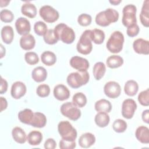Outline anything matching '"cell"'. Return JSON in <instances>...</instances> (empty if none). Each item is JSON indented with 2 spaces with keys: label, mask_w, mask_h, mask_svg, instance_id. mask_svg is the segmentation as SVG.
<instances>
[{
  "label": "cell",
  "mask_w": 149,
  "mask_h": 149,
  "mask_svg": "<svg viewBox=\"0 0 149 149\" xmlns=\"http://www.w3.org/2000/svg\"><path fill=\"white\" fill-rule=\"evenodd\" d=\"M54 30L58 40H61L63 43L70 44L73 43L75 40L76 36L74 30L65 23L57 24Z\"/></svg>",
  "instance_id": "1"
},
{
  "label": "cell",
  "mask_w": 149,
  "mask_h": 149,
  "mask_svg": "<svg viewBox=\"0 0 149 149\" xmlns=\"http://www.w3.org/2000/svg\"><path fill=\"white\" fill-rule=\"evenodd\" d=\"M119 13L112 8H107L97 14L95 19L97 24L106 27L112 23L116 22L119 19Z\"/></svg>",
  "instance_id": "2"
},
{
  "label": "cell",
  "mask_w": 149,
  "mask_h": 149,
  "mask_svg": "<svg viewBox=\"0 0 149 149\" xmlns=\"http://www.w3.org/2000/svg\"><path fill=\"white\" fill-rule=\"evenodd\" d=\"M90 79V75L87 71H78L70 73L66 79L67 83L73 88H78L86 84Z\"/></svg>",
  "instance_id": "3"
},
{
  "label": "cell",
  "mask_w": 149,
  "mask_h": 149,
  "mask_svg": "<svg viewBox=\"0 0 149 149\" xmlns=\"http://www.w3.org/2000/svg\"><path fill=\"white\" fill-rule=\"evenodd\" d=\"M124 41L123 34L119 31H115L111 34L107 42V48L110 52L119 53L122 50Z\"/></svg>",
  "instance_id": "4"
},
{
  "label": "cell",
  "mask_w": 149,
  "mask_h": 149,
  "mask_svg": "<svg viewBox=\"0 0 149 149\" xmlns=\"http://www.w3.org/2000/svg\"><path fill=\"white\" fill-rule=\"evenodd\" d=\"M58 130L62 139L68 141H75L77 133L72 124L67 121H61L58 125Z\"/></svg>",
  "instance_id": "5"
},
{
  "label": "cell",
  "mask_w": 149,
  "mask_h": 149,
  "mask_svg": "<svg viewBox=\"0 0 149 149\" xmlns=\"http://www.w3.org/2000/svg\"><path fill=\"white\" fill-rule=\"evenodd\" d=\"M91 30H85L81 35L77 44V51L83 55L89 54L93 49L92 41L90 37Z\"/></svg>",
  "instance_id": "6"
},
{
  "label": "cell",
  "mask_w": 149,
  "mask_h": 149,
  "mask_svg": "<svg viewBox=\"0 0 149 149\" xmlns=\"http://www.w3.org/2000/svg\"><path fill=\"white\" fill-rule=\"evenodd\" d=\"M136 6L133 4H128L124 6L122 10V22L124 26L128 27L137 23Z\"/></svg>",
  "instance_id": "7"
},
{
  "label": "cell",
  "mask_w": 149,
  "mask_h": 149,
  "mask_svg": "<svg viewBox=\"0 0 149 149\" xmlns=\"http://www.w3.org/2000/svg\"><path fill=\"white\" fill-rule=\"evenodd\" d=\"M60 110L63 116L72 120H77L81 116V111L73 102L63 103L61 105Z\"/></svg>",
  "instance_id": "8"
},
{
  "label": "cell",
  "mask_w": 149,
  "mask_h": 149,
  "mask_svg": "<svg viewBox=\"0 0 149 149\" xmlns=\"http://www.w3.org/2000/svg\"><path fill=\"white\" fill-rule=\"evenodd\" d=\"M39 14L41 17L47 23H54L59 17V12L50 5H44L39 10Z\"/></svg>",
  "instance_id": "9"
},
{
  "label": "cell",
  "mask_w": 149,
  "mask_h": 149,
  "mask_svg": "<svg viewBox=\"0 0 149 149\" xmlns=\"http://www.w3.org/2000/svg\"><path fill=\"white\" fill-rule=\"evenodd\" d=\"M137 109V104L135 101L131 98H127L123 101L122 105V115L123 118L132 119Z\"/></svg>",
  "instance_id": "10"
},
{
  "label": "cell",
  "mask_w": 149,
  "mask_h": 149,
  "mask_svg": "<svg viewBox=\"0 0 149 149\" xmlns=\"http://www.w3.org/2000/svg\"><path fill=\"white\" fill-rule=\"evenodd\" d=\"M105 94L110 98H118L121 93V87L119 84L114 81H109L105 83L104 87Z\"/></svg>",
  "instance_id": "11"
},
{
  "label": "cell",
  "mask_w": 149,
  "mask_h": 149,
  "mask_svg": "<svg viewBox=\"0 0 149 149\" xmlns=\"http://www.w3.org/2000/svg\"><path fill=\"white\" fill-rule=\"evenodd\" d=\"M70 65L78 71H87L90 64L87 59L79 56H74L69 61Z\"/></svg>",
  "instance_id": "12"
},
{
  "label": "cell",
  "mask_w": 149,
  "mask_h": 149,
  "mask_svg": "<svg viewBox=\"0 0 149 149\" xmlns=\"http://www.w3.org/2000/svg\"><path fill=\"white\" fill-rule=\"evenodd\" d=\"M15 27L19 34L24 36L29 34L31 30V25L29 20L23 17H20L15 22Z\"/></svg>",
  "instance_id": "13"
},
{
  "label": "cell",
  "mask_w": 149,
  "mask_h": 149,
  "mask_svg": "<svg viewBox=\"0 0 149 149\" xmlns=\"http://www.w3.org/2000/svg\"><path fill=\"white\" fill-rule=\"evenodd\" d=\"M27 91L25 84L22 81H17L13 83L11 87L10 94L12 97L16 100L20 99L23 97Z\"/></svg>",
  "instance_id": "14"
},
{
  "label": "cell",
  "mask_w": 149,
  "mask_h": 149,
  "mask_svg": "<svg viewBox=\"0 0 149 149\" xmlns=\"http://www.w3.org/2000/svg\"><path fill=\"white\" fill-rule=\"evenodd\" d=\"M134 51L139 54L148 55L149 54V42L148 40L143 38H137L133 43Z\"/></svg>",
  "instance_id": "15"
},
{
  "label": "cell",
  "mask_w": 149,
  "mask_h": 149,
  "mask_svg": "<svg viewBox=\"0 0 149 149\" xmlns=\"http://www.w3.org/2000/svg\"><path fill=\"white\" fill-rule=\"evenodd\" d=\"M54 95L59 101H65L70 97V91L68 87L63 84H60L55 86L53 91Z\"/></svg>",
  "instance_id": "16"
},
{
  "label": "cell",
  "mask_w": 149,
  "mask_h": 149,
  "mask_svg": "<svg viewBox=\"0 0 149 149\" xmlns=\"http://www.w3.org/2000/svg\"><path fill=\"white\" fill-rule=\"evenodd\" d=\"M20 47L26 51L33 49L36 45V40L34 36L30 34L22 36L19 41Z\"/></svg>",
  "instance_id": "17"
},
{
  "label": "cell",
  "mask_w": 149,
  "mask_h": 149,
  "mask_svg": "<svg viewBox=\"0 0 149 149\" xmlns=\"http://www.w3.org/2000/svg\"><path fill=\"white\" fill-rule=\"evenodd\" d=\"M95 142L94 135L91 133H85L80 136L79 139V146L84 148H87L92 146Z\"/></svg>",
  "instance_id": "18"
},
{
  "label": "cell",
  "mask_w": 149,
  "mask_h": 149,
  "mask_svg": "<svg viewBox=\"0 0 149 149\" xmlns=\"http://www.w3.org/2000/svg\"><path fill=\"white\" fill-rule=\"evenodd\" d=\"M135 136L139 141L143 144L149 143V129L144 126L138 127L135 132Z\"/></svg>",
  "instance_id": "19"
},
{
  "label": "cell",
  "mask_w": 149,
  "mask_h": 149,
  "mask_svg": "<svg viewBox=\"0 0 149 149\" xmlns=\"http://www.w3.org/2000/svg\"><path fill=\"white\" fill-rule=\"evenodd\" d=\"M32 79L37 83L44 81L47 77V72L42 66L35 68L31 72Z\"/></svg>",
  "instance_id": "20"
},
{
  "label": "cell",
  "mask_w": 149,
  "mask_h": 149,
  "mask_svg": "<svg viewBox=\"0 0 149 149\" xmlns=\"http://www.w3.org/2000/svg\"><path fill=\"white\" fill-rule=\"evenodd\" d=\"M140 19L141 24L146 27H149V1L146 0L140 14Z\"/></svg>",
  "instance_id": "21"
},
{
  "label": "cell",
  "mask_w": 149,
  "mask_h": 149,
  "mask_svg": "<svg viewBox=\"0 0 149 149\" xmlns=\"http://www.w3.org/2000/svg\"><path fill=\"white\" fill-rule=\"evenodd\" d=\"M1 38L2 41L6 44H10L14 37V32L12 26H5L1 29Z\"/></svg>",
  "instance_id": "22"
},
{
  "label": "cell",
  "mask_w": 149,
  "mask_h": 149,
  "mask_svg": "<svg viewBox=\"0 0 149 149\" xmlns=\"http://www.w3.org/2000/svg\"><path fill=\"white\" fill-rule=\"evenodd\" d=\"M46 123L47 118L44 113L39 112L34 113V116L30 124L31 126L34 127L42 128L45 126Z\"/></svg>",
  "instance_id": "23"
},
{
  "label": "cell",
  "mask_w": 149,
  "mask_h": 149,
  "mask_svg": "<svg viewBox=\"0 0 149 149\" xmlns=\"http://www.w3.org/2000/svg\"><path fill=\"white\" fill-rule=\"evenodd\" d=\"M34 116V112L31 109L26 108L20 111L18 113V119L19 120L24 124L30 125Z\"/></svg>",
  "instance_id": "24"
},
{
  "label": "cell",
  "mask_w": 149,
  "mask_h": 149,
  "mask_svg": "<svg viewBox=\"0 0 149 149\" xmlns=\"http://www.w3.org/2000/svg\"><path fill=\"white\" fill-rule=\"evenodd\" d=\"M22 13L30 18H34L37 15V8L36 6L30 2H26L21 7Z\"/></svg>",
  "instance_id": "25"
},
{
  "label": "cell",
  "mask_w": 149,
  "mask_h": 149,
  "mask_svg": "<svg viewBox=\"0 0 149 149\" xmlns=\"http://www.w3.org/2000/svg\"><path fill=\"white\" fill-rule=\"evenodd\" d=\"M12 135L13 140L17 143L23 144L27 141L25 132L20 127H15L12 129Z\"/></svg>",
  "instance_id": "26"
},
{
  "label": "cell",
  "mask_w": 149,
  "mask_h": 149,
  "mask_svg": "<svg viewBox=\"0 0 149 149\" xmlns=\"http://www.w3.org/2000/svg\"><path fill=\"white\" fill-rule=\"evenodd\" d=\"M139 90L138 83L133 80H127L124 86V91L126 95L130 97L135 95Z\"/></svg>",
  "instance_id": "27"
},
{
  "label": "cell",
  "mask_w": 149,
  "mask_h": 149,
  "mask_svg": "<svg viewBox=\"0 0 149 149\" xmlns=\"http://www.w3.org/2000/svg\"><path fill=\"white\" fill-rule=\"evenodd\" d=\"M94 121L95 124L100 127H105L108 125L110 118L108 113L98 112L95 116Z\"/></svg>",
  "instance_id": "28"
},
{
  "label": "cell",
  "mask_w": 149,
  "mask_h": 149,
  "mask_svg": "<svg viewBox=\"0 0 149 149\" xmlns=\"http://www.w3.org/2000/svg\"><path fill=\"white\" fill-rule=\"evenodd\" d=\"M94 108L97 112L109 113L112 109V104L106 99H101L95 103Z\"/></svg>",
  "instance_id": "29"
},
{
  "label": "cell",
  "mask_w": 149,
  "mask_h": 149,
  "mask_svg": "<svg viewBox=\"0 0 149 149\" xmlns=\"http://www.w3.org/2000/svg\"><path fill=\"white\" fill-rule=\"evenodd\" d=\"M42 134L40 132L33 130L27 136V141L31 146H38L42 141Z\"/></svg>",
  "instance_id": "30"
},
{
  "label": "cell",
  "mask_w": 149,
  "mask_h": 149,
  "mask_svg": "<svg viewBox=\"0 0 149 149\" xmlns=\"http://www.w3.org/2000/svg\"><path fill=\"white\" fill-rule=\"evenodd\" d=\"M106 63L107 66L111 69L118 68L123 65V59L119 55H113L107 58Z\"/></svg>",
  "instance_id": "31"
},
{
  "label": "cell",
  "mask_w": 149,
  "mask_h": 149,
  "mask_svg": "<svg viewBox=\"0 0 149 149\" xmlns=\"http://www.w3.org/2000/svg\"><path fill=\"white\" fill-rule=\"evenodd\" d=\"M41 62L47 66H52L56 62V56L55 54L50 51H46L41 55Z\"/></svg>",
  "instance_id": "32"
},
{
  "label": "cell",
  "mask_w": 149,
  "mask_h": 149,
  "mask_svg": "<svg viewBox=\"0 0 149 149\" xmlns=\"http://www.w3.org/2000/svg\"><path fill=\"white\" fill-rule=\"evenodd\" d=\"M106 72L105 65L102 62H98L93 66V73L95 80H100Z\"/></svg>",
  "instance_id": "33"
},
{
  "label": "cell",
  "mask_w": 149,
  "mask_h": 149,
  "mask_svg": "<svg viewBox=\"0 0 149 149\" xmlns=\"http://www.w3.org/2000/svg\"><path fill=\"white\" fill-rule=\"evenodd\" d=\"M90 37L91 41L96 44H101L105 40L104 32L98 29H94L91 30Z\"/></svg>",
  "instance_id": "34"
},
{
  "label": "cell",
  "mask_w": 149,
  "mask_h": 149,
  "mask_svg": "<svg viewBox=\"0 0 149 149\" xmlns=\"http://www.w3.org/2000/svg\"><path fill=\"white\" fill-rule=\"evenodd\" d=\"M72 102L78 108H83L87 104L86 96L83 93H77L73 95L72 98Z\"/></svg>",
  "instance_id": "35"
},
{
  "label": "cell",
  "mask_w": 149,
  "mask_h": 149,
  "mask_svg": "<svg viewBox=\"0 0 149 149\" xmlns=\"http://www.w3.org/2000/svg\"><path fill=\"white\" fill-rule=\"evenodd\" d=\"M112 128L116 133H123L127 129V123L123 119H117L113 122Z\"/></svg>",
  "instance_id": "36"
},
{
  "label": "cell",
  "mask_w": 149,
  "mask_h": 149,
  "mask_svg": "<svg viewBox=\"0 0 149 149\" xmlns=\"http://www.w3.org/2000/svg\"><path fill=\"white\" fill-rule=\"evenodd\" d=\"M34 30L36 34L38 36H44L48 31L47 26L43 22H37L34 25Z\"/></svg>",
  "instance_id": "37"
},
{
  "label": "cell",
  "mask_w": 149,
  "mask_h": 149,
  "mask_svg": "<svg viewBox=\"0 0 149 149\" xmlns=\"http://www.w3.org/2000/svg\"><path fill=\"white\" fill-rule=\"evenodd\" d=\"M44 40L45 42L49 45H53L58 42V39L56 38L54 30L53 29H49L48 30L47 32L45 33V34L43 36Z\"/></svg>",
  "instance_id": "38"
},
{
  "label": "cell",
  "mask_w": 149,
  "mask_h": 149,
  "mask_svg": "<svg viewBox=\"0 0 149 149\" xmlns=\"http://www.w3.org/2000/svg\"><path fill=\"white\" fill-rule=\"evenodd\" d=\"M24 59L26 62L31 65H34L38 63L39 58L37 54L34 52H27L24 55Z\"/></svg>",
  "instance_id": "39"
},
{
  "label": "cell",
  "mask_w": 149,
  "mask_h": 149,
  "mask_svg": "<svg viewBox=\"0 0 149 149\" xmlns=\"http://www.w3.org/2000/svg\"><path fill=\"white\" fill-rule=\"evenodd\" d=\"M138 101L139 103L145 107L149 105V89L147 88L146 90L140 92L138 95Z\"/></svg>",
  "instance_id": "40"
},
{
  "label": "cell",
  "mask_w": 149,
  "mask_h": 149,
  "mask_svg": "<svg viewBox=\"0 0 149 149\" xmlns=\"http://www.w3.org/2000/svg\"><path fill=\"white\" fill-rule=\"evenodd\" d=\"M37 94L40 97H48L50 93V87L47 84H40L36 89Z\"/></svg>",
  "instance_id": "41"
},
{
  "label": "cell",
  "mask_w": 149,
  "mask_h": 149,
  "mask_svg": "<svg viewBox=\"0 0 149 149\" xmlns=\"http://www.w3.org/2000/svg\"><path fill=\"white\" fill-rule=\"evenodd\" d=\"M1 21L5 23H10L14 19V15L12 11L8 9H2L0 13Z\"/></svg>",
  "instance_id": "42"
},
{
  "label": "cell",
  "mask_w": 149,
  "mask_h": 149,
  "mask_svg": "<svg viewBox=\"0 0 149 149\" xmlns=\"http://www.w3.org/2000/svg\"><path fill=\"white\" fill-rule=\"evenodd\" d=\"M91 21V16L87 13H82L77 18V22L81 26H87L90 25Z\"/></svg>",
  "instance_id": "43"
},
{
  "label": "cell",
  "mask_w": 149,
  "mask_h": 149,
  "mask_svg": "<svg viewBox=\"0 0 149 149\" xmlns=\"http://www.w3.org/2000/svg\"><path fill=\"white\" fill-rule=\"evenodd\" d=\"M76 146L75 141H68L62 139L59 141V148L61 149H73Z\"/></svg>",
  "instance_id": "44"
},
{
  "label": "cell",
  "mask_w": 149,
  "mask_h": 149,
  "mask_svg": "<svg viewBox=\"0 0 149 149\" xmlns=\"http://www.w3.org/2000/svg\"><path fill=\"white\" fill-rule=\"evenodd\" d=\"M139 31H140V28L138 24L136 23L127 27L126 33L128 36L130 37H133L136 36L139 34Z\"/></svg>",
  "instance_id": "45"
},
{
  "label": "cell",
  "mask_w": 149,
  "mask_h": 149,
  "mask_svg": "<svg viewBox=\"0 0 149 149\" xmlns=\"http://www.w3.org/2000/svg\"><path fill=\"white\" fill-rule=\"evenodd\" d=\"M56 147V141L54 139H48L44 143V148L45 149H54Z\"/></svg>",
  "instance_id": "46"
},
{
  "label": "cell",
  "mask_w": 149,
  "mask_h": 149,
  "mask_svg": "<svg viewBox=\"0 0 149 149\" xmlns=\"http://www.w3.org/2000/svg\"><path fill=\"white\" fill-rule=\"evenodd\" d=\"M8 84L7 81L4 79L3 78L1 77V89H0V94H3L5 93L8 90Z\"/></svg>",
  "instance_id": "47"
},
{
  "label": "cell",
  "mask_w": 149,
  "mask_h": 149,
  "mask_svg": "<svg viewBox=\"0 0 149 149\" xmlns=\"http://www.w3.org/2000/svg\"><path fill=\"white\" fill-rule=\"evenodd\" d=\"M141 118L144 122L147 124L149 123V110L148 109H146L143 111V112H142Z\"/></svg>",
  "instance_id": "48"
},
{
  "label": "cell",
  "mask_w": 149,
  "mask_h": 149,
  "mask_svg": "<svg viewBox=\"0 0 149 149\" xmlns=\"http://www.w3.org/2000/svg\"><path fill=\"white\" fill-rule=\"evenodd\" d=\"M0 100H1V111L2 112L3 110L6 109L8 107V102L3 97H0Z\"/></svg>",
  "instance_id": "49"
},
{
  "label": "cell",
  "mask_w": 149,
  "mask_h": 149,
  "mask_svg": "<svg viewBox=\"0 0 149 149\" xmlns=\"http://www.w3.org/2000/svg\"><path fill=\"white\" fill-rule=\"evenodd\" d=\"M10 2V1H3V0H1L0 1V6L1 8L5 7L8 5V3Z\"/></svg>",
  "instance_id": "50"
},
{
  "label": "cell",
  "mask_w": 149,
  "mask_h": 149,
  "mask_svg": "<svg viewBox=\"0 0 149 149\" xmlns=\"http://www.w3.org/2000/svg\"><path fill=\"white\" fill-rule=\"evenodd\" d=\"M1 58H2L5 55V48L3 47L2 44H1Z\"/></svg>",
  "instance_id": "51"
},
{
  "label": "cell",
  "mask_w": 149,
  "mask_h": 149,
  "mask_svg": "<svg viewBox=\"0 0 149 149\" xmlns=\"http://www.w3.org/2000/svg\"><path fill=\"white\" fill-rule=\"evenodd\" d=\"M109 2L110 3L112 4L113 5H118L122 2V0H112V1L110 0Z\"/></svg>",
  "instance_id": "52"
}]
</instances>
